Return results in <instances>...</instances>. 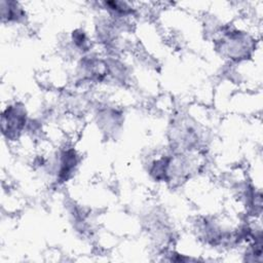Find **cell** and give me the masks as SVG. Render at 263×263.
<instances>
[{"label": "cell", "instance_id": "cell-2", "mask_svg": "<svg viewBox=\"0 0 263 263\" xmlns=\"http://www.w3.org/2000/svg\"><path fill=\"white\" fill-rule=\"evenodd\" d=\"M30 120L26 107L21 103L8 105L1 114V129L3 136L9 141L18 140L29 127Z\"/></svg>", "mask_w": 263, "mask_h": 263}, {"label": "cell", "instance_id": "cell-3", "mask_svg": "<svg viewBox=\"0 0 263 263\" xmlns=\"http://www.w3.org/2000/svg\"><path fill=\"white\" fill-rule=\"evenodd\" d=\"M80 162V157L73 147L62 148L52 161V172L55 182L64 184L73 178Z\"/></svg>", "mask_w": 263, "mask_h": 263}, {"label": "cell", "instance_id": "cell-4", "mask_svg": "<svg viewBox=\"0 0 263 263\" xmlns=\"http://www.w3.org/2000/svg\"><path fill=\"white\" fill-rule=\"evenodd\" d=\"M1 16L4 23H21L26 17V11L20 3L14 1L1 2Z\"/></svg>", "mask_w": 263, "mask_h": 263}, {"label": "cell", "instance_id": "cell-5", "mask_svg": "<svg viewBox=\"0 0 263 263\" xmlns=\"http://www.w3.org/2000/svg\"><path fill=\"white\" fill-rule=\"evenodd\" d=\"M71 41L73 43V46L76 48V50H79L81 52H88V50L91 47L89 37L81 29H77L72 32Z\"/></svg>", "mask_w": 263, "mask_h": 263}, {"label": "cell", "instance_id": "cell-1", "mask_svg": "<svg viewBox=\"0 0 263 263\" xmlns=\"http://www.w3.org/2000/svg\"><path fill=\"white\" fill-rule=\"evenodd\" d=\"M217 41L222 55L235 63L249 60L256 50L255 39L248 32L237 29L222 30Z\"/></svg>", "mask_w": 263, "mask_h": 263}]
</instances>
